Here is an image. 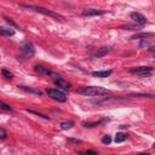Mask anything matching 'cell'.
<instances>
[{
	"mask_svg": "<svg viewBox=\"0 0 155 155\" xmlns=\"http://www.w3.org/2000/svg\"><path fill=\"white\" fill-rule=\"evenodd\" d=\"M76 92L82 96H104V94L110 93L109 90L101 87V86H84V87L78 88Z\"/></svg>",
	"mask_w": 155,
	"mask_h": 155,
	"instance_id": "cell-1",
	"label": "cell"
},
{
	"mask_svg": "<svg viewBox=\"0 0 155 155\" xmlns=\"http://www.w3.org/2000/svg\"><path fill=\"white\" fill-rule=\"evenodd\" d=\"M21 7H23V8H28V10H33V11H35V12H39V13H42V15H45V16H48V17H52V18H56V19H58V21H65V18L63 17V16H61L59 13H56V12H53V11H50V10H47V8H45V7H41V6H29V5H19Z\"/></svg>",
	"mask_w": 155,
	"mask_h": 155,
	"instance_id": "cell-2",
	"label": "cell"
},
{
	"mask_svg": "<svg viewBox=\"0 0 155 155\" xmlns=\"http://www.w3.org/2000/svg\"><path fill=\"white\" fill-rule=\"evenodd\" d=\"M46 93L54 101H58V102H65L67 101V94L58 88H47Z\"/></svg>",
	"mask_w": 155,
	"mask_h": 155,
	"instance_id": "cell-3",
	"label": "cell"
},
{
	"mask_svg": "<svg viewBox=\"0 0 155 155\" xmlns=\"http://www.w3.org/2000/svg\"><path fill=\"white\" fill-rule=\"evenodd\" d=\"M21 52H22V56H23L24 58H29V57L34 56L35 48H34V46H33L31 42L25 41V42H23V45L21 46Z\"/></svg>",
	"mask_w": 155,
	"mask_h": 155,
	"instance_id": "cell-4",
	"label": "cell"
},
{
	"mask_svg": "<svg viewBox=\"0 0 155 155\" xmlns=\"http://www.w3.org/2000/svg\"><path fill=\"white\" fill-rule=\"evenodd\" d=\"M130 73L138 74L140 78H144V76H148L153 73V68L151 67H136V68H131Z\"/></svg>",
	"mask_w": 155,
	"mask_h": 155,
	"instance_id": "cell-5",
	"label": "cell"
},
{
	"mask_svg": "<svg viewBox=\"0 0 155 155\" xmlns=\"http://www.w3.org/2000/svg\"><path fill=\"white\" fill-rule=\"evenodd\" d=\"M130 17L137 23V24H139V25H143V24H145L148 21H147V18L143 16V15H140V13H138V12H132L131 15H130Z\"/></svg>",
	"mask_w": 155,
	"mask_h": 155,
	"instance_id": "cell-6",
	"label": "cell"
},
{
	"mask_svg": "<svg viewBox=\"0 0 155 155\" xmlns=\"http://www.w3.org/2000/svg\"><path fill=\"white\" fill-rule=\"evenodd\" d=\"M35 71L36 73H40V74H45V75H50V76H54V78H58L59 75L51 71L48 68H45L42 65H35Z\"/></svg>",
	"mask_w": 155,
	"mask_h": 155,
	"instance_id": "cell-7",
	"label": "cell"
},
{
	"mask_svg": "<svg viewBox=\"0 0 155 155\" xmlns=\"http://www.w3.org/2000/svg\"><path fill=\"white\" fill-rule=\"evenodd\" d=\"M54 84H56L58 87H61L62 90H64V91H68V90L70 88V82H68L67 80H64V79H63V78H61V76L56 78Z\"/></svg>",
	"mask_w": 155,
	"mask_h": 155,
	"instance_id": "cell-8",
	"label": "cell"
},
{
	"mask_svg": "<svg viewBox=\"0 0 155 155\" xmlns=\"http://www.w3.org/2000/svg\"><path fill=\"white\" fill-rule=\"evenodd\" d=\"M104 11L102 10H97V8H87L82 12V16H87V17H91V16H101L103 15Z\"/></svg>",
	"mask_w": 155,
	"mask_h": 155,
	"instance_id": "cell-9",
	"label": "cell"
},
{
	"mask_svg": "<svg viewBox=\"0 0 155 155\" xmlns=\"http://www.w3.org/2000/svg\"><path fill=\"white\" fill-rule=\"evenodd\" d=\"M113 70H98V71H93L92 75L96 78H108L109 75H111Z\"/></svg>",
	"mask_w": 155,
	"mask_h": 155,
	"instance_id": "cell-10",
	"label": "cell"
},
{
	"mask_svg": "<svg viewBox=\"0 0 155 155\" xmlns=\"http://www.w3.org/2000/svg\"><path fill=\"white\" fill-rule=\"evenodd\" d=\"M15 34V30L12 28H4V27H0V35H4V36H12Z\"/></svg>",
	"mask_w": 155,
	"mask_h": 155,
	"instance_id": "cell-11",
	"label": "cell"
},
{
	"mask_svg": "<svg viewBox=\"0 0 155 155\" xmlns=\"http://www.w3.org/2000/svg\"><path fill=\"white\" fill-rule=\"evenodd\" d=\"M109 51H110V47H102V48H99V51H98L96 54H93L92 58H101V57L105 56Z\"/></svg>",
	"mask_w": 155,
	"mask_h": 155,
	"instance_id": "cell-12",
	"label": "cell"
},
{
	"mask_svg": "<svg viewBox=\"0 0 155 155\" xmlns=\"http://www.w3.org/2000/svg\"><path fill=\"white\" fill-rule=\"evenodd\" d=\"M107 121H109V119H103V120H99L97 122H82V126L84 127H96V126H99L101 124L107 122Z\"/></svg>",
	"mask_w": 155,
	"mask_h": 155,
	"instance_id": "cell-13",
	"label": "cell"
},
{
	"mask_svg": "<svg viewBox=\"0 0 155 155\" xmlns=\"http://www.w3.org/2000/svg\"><path fill=\"white\" fill-rule=\"evenodd\" d=\"M19 88H22L23 91L25 92H29V93H34V94H38V96H41L42 92L40 90H35V88H31V87H27V86H18Z\"/></svg>",
	"mask_w": 155,
	"mask_h": 155,
	"instance_id": "cell-14",
	"label": "cell"
},
{
	"mask_svg": "<svg viewBox=\"0 0 155 155\" xmlns=\"http://www.w3.org/2000/svg\"><path fill=\"white\" fill-rule=\"evenodd\" d=\"M126 138H127V134H126V133L119 132V133H116V136H115V143H122Z\"/></svg>",
	"mask_w": 155,
	"mask_h": 155,
	"instance_id": "cell-15",
	"label": "cell"
},
{
	"mask_svg": "<svg viewBox=\"0 0 155 155\" xmlns=\"http://www.w3.org/2000/svg\"><path fill=\"white\" fill-rule=\"evenodd\" d=\"M59 126H61L62 130H69V128H71L74 126V122L73 121H62Z\"/></svg>",
	"mask_w": 155,
	"mask_h": 155,
	"instance_id": "cell-16",
	"label": "cell"
},
{
	"mask_svg": "<svg viewBox=\"0 0 155 155\" xmlns=\"http://www.w3.org/2000/svg\"><path fill=\"white\" fill-rule=\"evenodd\" d=\"M1 74H2V75H4V78H5V79H7V80H11V79H12V76H13V75H12V73H11L10 70H7L6 68H4V69L1 70Z\"/></svg>",
	"mask_w": 155,
	"mask_h": 155,
	"instance_id": "cell-17",
	"label": "cell"
},
{
	"mask_svg": "<svg viewBox=\"0 0 155 155\" xmlns=\"http://www.w3.org/2000/svg\"><path fill=\"white\" fill-rule=\"evenodd\" d=\"M0 109L1 110H6V111H12V107L8 105L7 103L2 102V101H0Z\"/></svg>",
	"mask_w": 155,
	"mask_h": 155,
	"instance_id": "cell-18",
	"label": "cell"
},
{
	"mask_svg": "<svg viewBox=\"0 0 155 155\" xmlns=\"http://www.w3.org/2000/svg\"><path fill=\"white\" fill-rule=\"evenodd\" d=\"M102 143L103 144H110L111 143V137L109 134H105L102 137Z\"/></svg>",
	"mask_w": 155,
	"mask_h": 155,
	"instance_id": "cell-19",
	"label": "cell"
},
{
	"mask_svg": "<svg viewBox=\"0 0 155 155\" xmlns=\"http://www.w3.org/2000/svg\"><path fill=\"white\" fill-rule=\"evenodd\" d=\"M28 111L31 113V114H34V115H36V116H40V117H42V119H45V120H50L48 116H46V115H44V114H41V113H38V111H34V110H28Z\"/></svg>",
	"mask_w": 155,
	"mask_h": 155,
	"instance_id": "cell-20",
	"label": "cell"
},
{
	"mask_svg": "<svg viewBox=\"0 0 155 155\" xmlns=\"http://www.w3.org/2000/svg\"><path fill=\"white\" fill-rule=\"evenodd\" d=\"M7 137V132L5 131V128L0 127V139H5Z\"/></svg>",
	"mask_w": 155,
	"mask_h": 155,
	"instance_id": "cell-21",
	"label": "cell"
},
{
	"mask_svg": "<svg viewBox=\"0 0 155 155\" xmlns=\"http://www.w3.org/2000/svg\"><path fill=\"white\" fill-rule=\"evenodd\" d=\"M4 18H5V21H6L8 24H11V25H13V27H17V24H16V23L12 21V18H10V17H7V16H5Z\"/></svg>",
	"mask_w": 155,
	"mask_h": 155,
	"instance_id": "cell-22",
	"label": "cell"
},
{
	"mask_svg": "<svg viewBox=\"0 0 155 155\" xmlns=\"http://www.w3.org/2000/svg\"><path fill=\"white\" fill-rule=\"evenodd\" d=\"M148 35H149V34L142 33V34H138V35H134V36H132V39H138V38H143V39H145V38H147Z\"/></svg>",
	"mask_w": 155,
	"mask_h": 155,
	"instance_id": "cell-23",
	"label": "cell"
},
{
	"mask_svg": "<svg viewBox=\"0 0 155 155\" xmlns=\"http://www.w3.org/2000/svg\"><path fill=\"white\" fill-rule=\"evenodd\" d=\"M81 154H93V155H97L98 153L96 150H85V151H81Z\"/></svg>",
	"mask_w": 155,
	"mask_h": 155,
	"instance_id": "cell-24",
	"label": "cell"
},
{
	"mask_svg": "<svg viewBox=\"0 0 155 155\" xmlns=\"http://www.w3.org/2000/svg\"><path fill=\"white\" fill-rule=\"evenodd\" d=\"M68 142H71V143H81L80 139H75V138H68Z\"/></svg>",
	"mask_w": 155,
	"mask_h": 155,
	"instance_id": "cell-25",
	"label": "cell"
}]
</instances>
